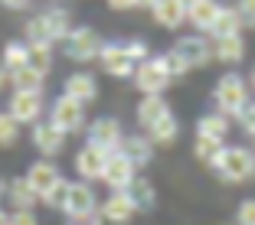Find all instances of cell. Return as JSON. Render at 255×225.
I'll return each mask as SVG.
<instances>
[{
  "instance_id": "obj_13",
  "label": "cell",
  "mask_w": 255,
  "mask_h": 225,
  "mask_svg": "<svg viewBox=\"0 0 255 225\" xmlns=\"http://www.w3.org/2000/svg\"><path fill=\"white\" fill-rule=\"evenodd\" d=\"M108 163V153L105 150L92 147V144H82V147L75 150L72 157V166H75V180H85V183H102V170Z\"/></svg>"
},
{
  "instance_id": "obj_28",
  "label": "cell",
  "mask_w": 255,
  "mask_h": 225,
  "mask_svg": "<svg viewBox=\"0 0 255 225\" xmlns=\"http://www.w3.org/2000/svg\"><path fill=\"white\" fill-rule=\"evenodd\" d=\"M46 78L49 75H43L39 69L23 66L20 72L10 75V91H46Z\"/></svg>"
},
{
  "instance_id": "obj_8",
  "label": "cell",
  "mask_w": 255,
  "mask_h": 225,
  "mask_svg": "<svg viewBox=\"0 0 255 225\" xmlns=\"http://www.w3.org/2000/svg\"><path fill=\"white\" fill-rule=\"evenodd\" d=\"M125 124L112 114H102V118H92L89 128H85V144L105 150V153H118L121 144H125Z\"/></svg>"
},
{
  "instance_id": "obj_35",
  "label": "cell",
  "mask_w": 255,
  "mask_h": 225,
  "mask_svg": "<svg viewBox=\"0 0 255 225\" xmlns=\"http://www.w3.org/2000/svg\"><path fill=\"white\" fill-rule=\"evenodd\" d=\"M125 43H128V53L134 56V62H144V59H150V56H154V49H150V43L144 36H128Z\"/></svg>"
},
{
  "instance_id": "obj_45",
  "label": "cell",
  "mask_w": 255,
  "mask_h": 225,
  "mask_svg": "<svg viewBox=\"0 0 255 225\" xmlns=\"http://www.w3.org/2000/svg\"><path fill=\"white\" fill-rule=\"evenodd\" d=\"M154 3H157V0H137V10H147V13H150V10H154Z\"/></svg>"
},
{
  "instance_id": "obj_2",
  "label": "cell",
  "mask_w": 255,
  "mask_h": 225,
  "mask_svg": "<svg viewBox=\"0 0 255 225\" xmlns=\"http://www.w3.org/2000/svg\"><path fill=\"white\" fill-rule=\"evenodd\" d=\"M210 173L223 186H246L255 180V150L249 144H226Z\"/></svg>"
},
{
  "instance_id": "obj_18",
  "label": "cell",
  "mask_w": 255,
  "mask_h": 225,
  "mask_svg": "<svg viewBox=\"0 0 255 225\" xmlns=\"http://www.w3.org/2000/svg\"><path fill=\"white\" fill-rule=\"evenodd\" d=\"M121 153L131 160V166H134L137 173H144L150 163H154V153H157V147H154V141H150L144 131H131V134H125Z\"/></svg>"
},
{
  "instance_id": "obj_10",
  "label": "cell",
  "mask_w": 255,
  "mask_h": 225,
  "mask_svg": "<svg viewBox=\"0 0 255 225\" xmlns=\"http://www.w3.org/2000/svg\"><path fill=\"white\" fill-rule=\"evenodd\" d=\"M170 49L180 56L183 62H187L190 72L213 66V39L203 36V33H187V36H177L170 43Z\"/></svg>"
},
{
  "instance_id": "obj_17",
  "label": "cell",
  "mask_w": 255,
  "mask_h": 225,
  "mask_svg": "<svg viewBox=\"0 0 255 225\" xmlns=\"http://www.w3.org/2000/svg\"><path fill=\"white\" fill-rule=\"evenodd\" d=\"M134 176H137V170L131 166V160H128L121 150L118 153H108V163H105V170H102V183L108 186V193H125Z\"/></svg>"
},
{
  "instance_id": "obj_37",
  "label": "cell",
  "mask_w": 255,
  "mask_h": 225,
  "mask_svg": "<svg viewBox=\"0 0 255 225\" xmlns=\"http://www.w3.org/2000/svg\"><path fill=\"white\" fill-rule=\"evenodd\" d=\"M236 124H239V131H242L246 137H252V134H255V98H252V101H249V105L239 111Z\"/></svg>"
},
{
  "instance_id": "obj_25",
  "label": "cell",
  "mask_w": 255,
  "mask_h": 225,
  "mask_svg": "<svg viewBox=\"0 0 255 225\" xmlns=\"http://www.w3.org/2000/svg\"><path fill=\"white\" fill-rule=\"evenodd\" d=\"M223 7V0H196L187 7V26H193V33H210V26L216 23V13Z\"/></svg>"
},
{
  "instance_id": "obj_26",
  "label": "cell",
  "mask_w": 255,
  "mask_h": 225,
  "mask_svg": "<svg viewBox=\"0 0 255 225\" xmlns=\"http://www.w3.org/2000/svg\"><path fill=\"white\" fill-rule=\"evenodd\" d=\"M180 131H183V124H180V118L177 114H167L164 121H157L150 131H144V134L154 141V147L157 150H167V147H173V144L180 141Z\"/></svg>"
},
{
  "instance_id": "obj_20",
  "label": "cell",
  "mask_w": 255,
  "mask_h": 225,
  "mask_svg": "<svg viewBox=\"0 0 255 225\" xmlns=\"http://www.w3.org/2000/svg\"><path fill=\"white\" fill-rule=\"evenodd\" d=\"M3 203L10 212H36L39 209V196L30 189V183L23 176H10L7 189H3Z\"/></svg>"
},
{
  "instance_id": "obj_47",
  "label": "cell",
  "mask_w": 255,
  "mask_h": 225,
  "mask_svg": "<svg viewBox=\"0 0 255 225\" xmlns=\"http://www.w3.org/2000/svg\"><path fill=\"white\" fill-rule=\"evenodd\" d=\"M3 189H7V180H0V203H3Z\"/></svg>"
},
{
  "instance_id": "obj_11",
  "label": "cell",
  "mask_w": 255,
  "mask_h": 225,
  "mask_svg": "<svg viewBox=\"0 0 255 225\" xmlns=\"http://www.w3.org/2000/svg\"><path fill=\"white\" fill-rule=\"evenodd\" d=\"M30 144H33V150H36L43 160H59L62 153H66V147H69V137L62 134V131H56L49 121H36L30 128Z\"/></svg>"
},
{
  "instance_id": "obj_12",
  "label": "cell",
  "mask_w": 255,
  "mask_h": 225,
  "mask_svg": "<svg viewBox=\"0 0 255 225\" xmlns=\"http://www.w3.org/2000/svg\"><path fill=\"white\" fill-rule=\"evenodd\" d=\"M62 95L75 98L82 108L95 105L98 95H102V88H98V78L95 72H89V69H72V72L62 78Z\"/></svg>"
},
{
  "instance_id": "obj_16",
  "label": "cell",
  "mask_w": 255,
  "mask_h": 225,
  "mask_svg": "<svg viewBox=\"0 0 255 225\" xmlns=\"http://www.w3.org/2000/svg\"><path fill=\"white\" fill-rule=\"evenodd\" d=\"M23 180L30 183V189L39 196V199H43V196H46L49 189L56 186V183L62 180V170L56 166V160H43V157H36L30 166H26V173H23Z\"/></svg>"
},
{
  "instance_id": "obj_21",
  "label": "cell",
  "mask_w": 255,
  "mask_h": 225,
  "mask_svg": "<svg viewBox=\"0 0 255 225\" xmlns=\"http://www.w3.org/2000/svg\"><path fill=\"white\" fill-rule=\"evenodd\" d=\"M193 131H196V137H206V141H219V144H226V137L233 134V118H226L223 111L210 108V111H203L200 118H196Z\"/></svg>"
},
{
  "instance_id": "obj_7",
  "label": "cell",
  "mask_w": 255,
  "mask_h": 225,
  "mask_svg": "<svg viewBox=\"0 0 255 225\" xmlns=\"http://www.w3.org/2000/svg\"><path fill=\"white\" fill-rule=\"evenodd\" d=\"M131 85H134L137 95H167V88H170V75H167L164 62H160V53H154L150 59L137 62L134 75H131Z\"/></svg>"
},
{
  "instance_id": "obj_39",
  "label": "cell",
  "mask_w": 255,
  "mask_h": 225,
  "mask_svg": "<svg viewBox=\"0 0 255 225\" xmlns=\"http://www.w3.org/2000/svg\"><path fill=\"white\" fill-rule=\"evenodd\" d=\"M66 225H105L98 212H89V216H69Z\"/></svg>"
},
{
  "instance_id": "obj_48",
  "label": "cell",
  "mask_w": 255,
  "mask_h": 225,
  "mask_svg": "<svg viewBox=\"0 0 255 225\" xmlns=\"http://www.w3.org/2000/svg\"><path fill=\"white\" fill-rule=\"evenodd\" d=\"M249 147H252V150H255V134H252V137H249Z\"/></svg>"
},
{
  "instance_id": "obj_38",
  "label": "cell",
  "mask_w": 255,
  "mask_h": 225,
  "mask_svg": "<svg viewBox=\"0 0 255 225\" xmlns=\"http://www.w3.org/2000/svg\"><path fill=\"white\" fill-rule=\"evenodd\" d=\"M236 225H255V196L236 206Z\"/></svg>"
},
{
  "instance_id": "obj_32",
  "label": "cell",
  "mask_w": 255,
  "mask_h": 225,
  "mask_svg": "<svg viewBox=\"0 0 255 225\" xmlns=\"http://www.w3.org/2000/svg\"><path fill=\"white\" fill-rule=\"evenodd\" d=\"M69 183H72V180H69V176H62V180L56 183V186L49 189L43 199H39V206H46L49 212H59V216H62V212H66V199H69Z\"/></svg>"
},
{
  "instance_id": "obj_1",
  "label": "cell",
  "mask_w": 255,
  "mask_h": 225,
  "mask_svg": "<svg viewBox=\"0 0 255 225\" xmlns=\"http://www.w3.org/2000/svg\"><path fill=\"white\" fill-rule=\"evenodd\" d=\"M72 26H75V20H72L66 3H46L43 10L26 16V23H23V43H53V46H59L62 39L69 36Z\"/></svg>"
},
{
  "instance_id": "obj_6",
  "label": "cell",
  "mask_w": 255,
  "mask_h": 225,
  "mask_svg": "<svg viewBox=\"0 0 255 225\" xmlns=\"http://www.w3.org/2000/svg\"><path fill=\"white\" fill-rule=\"evenodd\" d=\"M3 111H7L20 128H33L36 121L46 118V91H10Z\"/></svg>"
},
{
  "instance_id": "obj_14",
  "label": "cell",
  "mask_w": 255,
  "mask_h": 225,
  "mask_svg": "<svg viewBox=\"0 0 255 225\" xmlns=\"http://www.w3.org/2000/svg\"><path fill=\"white\" fill-rule=\"evenodd\" d=\"M98 186L85 180H72L69 183V199H66V212L62 216H89V212H98Z\"/></svg>"
},
{
  "instance_id": "obj_9",
  "label": "cell",
  "mask_w": 255,
  "mask_h": 225,
  "mask_svg": "<svg viewBox=\"0 0 255 225\" xmlns=\"http://www.w3.org/2000/svg\"><path fill=\"white\" fill-rule=\"evenodd\" d=\"M98 69H102L108 78L125 82V78H131V75H134L137 62H134V56L128 53V43H125V39H105L102 56H98Z\"/></svg>"
},
{
  "instance_id": "obj_4",
  "label": "cell",
  "mask_w": 255,
  "mask_h": 225,
  "mask_svg": "<svg viewBox=\"0 0 255 225\" xmlns=\"http://www.w3.org/2000/svg\"><path fill=\"white\" fill-rule=\"evenodd\" d=\"M102 46H105V39L92 23H75L69 30V36L59 43V49L69 62H98Z\"/></svg>"
},
{
  "instance_id": "obj_36",
  "label": "cell",
  "mask_w": 255,
  "mask_h": 225,
  "mask_svg": "<svg viewBox=\"0 0 255 225\" xmlns=\"http://www.w3.org/2000/svg\"><path fill=\"white\" fill-rule=\"evenodd\" d=\"M233 7L242 20V30H255V0H236Z\"/></svg>"
},
{
  "instance_id": "obj_49",
  "label": "cell",
  "mask_w": 255,
  "mask_h": 225,
  "mask_svg": "<svg viewBox=\"0 0 255 225\" xmlns=\"http://www.w3.org/2000/svg\"><path fill=\"white\" fill-rule=\"evenodd\" d=\"M180 3H183V7H190V3H196V0H180Z\"/></svg>"
},
{
  "instance_id": "obj_23",
  "label": "cell",
  "mask_w": 255,
  "mask_h": 225,
  "mask_svg": "<svg viewBox=\"0 0 255 225\" xmlns=\"http://www.w3.org/2000/svg\"><path fill=\"white\" fill-rule=\"evenodd\" d=\"M150 20L157 23L160 30L177 33V30L187 26V7H183L180 0H157L154 10H150Z\"/></svg>"
},
{
  "instance_id": "obj_40",
  "label": "cell",
  "mask_w": 255,
  "mask_h": 225,
  "mask_svg": "<svg viewBox=\"0 0 255 225\" xmlns=\"http://www.w3.org/2000/svg\"><path fill=\"white\" fill-rule=\"evenodd\" d=\"M10 225H39L36 212H10Z\"/></svg>"
},
{
  "instance_id": "obj_22",
  "label": "cell",
  "mask_w": 255,
  "mask_h": 225,
  "mask_svg": "<svg viewBox=\"0 0 255 225\" xmlns=\"http://www.w3.org/2000/svg\"><path fill=\"white\" fill-rule=\"evenodd\" d=\"M249 53V43L246 36H223V39H213V66H226V69H236Z\"/></svg>"
},
{
  "instance_id": "obj_5",
  "label": "cell",
  "mask_w": 255,
  "mask_h": 225,
  "mask_svg": "<svg viewBox=\"0 0 255 225\" xmlns=\"http://www.w3.org/2000/svg\"><path fill=\"white\" fill-rule=\"evenodd\" d=\"M46 121L53 124L56 131H62L66 137H75V134H85V128H89V111H85L75 98L69 95H56L53 101H49V108H46Z\"/></svg>"
},
{
  "instance_id": "obj_30",
  "label": "cell",
  "mask_w": 255,
  "mask_h": 225,
  "mask_svg": "<svg viewBox=\"0 0 255 225\" xmlns=\"http://www.w3.org/2000/svg\"><path fill=\"white\" fill-rule=\"evenodd\" d=\"M26 53H30V66L39 69L43 75L53 72V59H56V46L53 43H26Z\"/></svg>"
},
{
  "instance_id": "obj_43",
  "label": "cell",
  "mask_w": 255,
  "mask_h": 225,
  "mask_svg": "<svg viewBox=\"0 0 255 225\" xmlns=\"http://www.w3.org/2000/svg\"><path fill=\"white\" fill-rule=\"evenodd\" d=\"M3 91L10 95V72L3 69V62H0V95H3Z\"/></svg>"
},
{
  "instance_id": "obj_44",
  "label": "cell",
  "mask_w": 255,
  "mask_h": 225,
  "mask_svg": "<svg viewBox=\"0 0 255 225\" xmlns=\"http://www.w3.org/2000/svg\"><path fill=\"white\" fill-rule=\"evenodd\" d=\"M246 82H249V88H252V95H255V62L249 66V75H246Z\"/></svg>"
},
{
  "instance_id": "obj_3",
  "label": "cell",
  "mask_w": 255,
  "mask_h": 225,
  "mask_svg": "<svg viewBox=\"0 0 255 225\" xmlns=\"http://www.w3.org/2000/svg\"><path fill=\"white\" fill-rule=\"evenodd\" d=\"M249 101H252V88H249L246 75L236 72V69H226L216 78V85H213V108L236 121Z\"/></svg>"
},
{
  "instance_id": "obj_34",
  "label": "cell",
  "mask_w": 255,
  "mask_h": 225,
  "mask_svg": "<svg viewBox=\"0 0 255 225\" xmlns=\"http://www.w3.org/2000/svg\"><path fill=\"white\" fill-rule=\"evenodd\" d=\"M160 62H164L167 75H170V82H180V78H187V75H190L187 62H183L180 56L173 53V49H164V53H160Z\"/></svg>"
},
{
  "instance_id": "obj_31",
  "label": "cell",
  "mask_w": 255,
  "mask_h": 225,
  "mask_svg": "<svg viewBox=\"0 0 255 225\" xmlns=\"http://www.w3.org/2000/svg\"><path fill=\"white\" fill-rule=\"evenodd\" d=\"M223 147L226 144H219V141H206V137H193V160L200 166H206L210 170L213 163H216V157L223 153Z\"/></svg>"
},
{
  "instance_id": "obj_19",
  "label": "cell",
  "mask_w": 255,
  "mask_h": 225,
  "mask_svg": "<svg viewBox=\"0 0 255 225\" xmlns=\"http://www.w3.org/2000/svg\"><path fill=\"white\" fill-rule=\"evenodd\" d=\"M167 114H173V105L167 101V95H141V101L134 105L137 131H150L157 121H164Z\"/></svg>"
},
{
  "instance_id": "obj_41",
  "label": "cell",
  "mask_w": 255,
  "mask_h": 225,
  "mask_svg": "<svg viewBox=\"0 0 255 225\" xmlns=\"http://www.w3.org/2000/svg\"><path fill=\"white\" fill-rule=\"evenodd\" d=\"M36 0H0V7L10 10V13H23V10H30Z\"/></svg>"
},
{
  "instance_id": "obj_15",
  "label": "cell",
  "mask_w": 255,
  "mask_h": 225,
  "mask_svg": "<svg viewBox=\"0 0 255 225\" xmlns=\"http://www.w3.org/2000/svg\"><path fill=\"white\" fill-rule=\"evenodd\" d=\"M98 216L105 225H131L137 219L134 203L128 199V193H108L102 203H98Z\"/></svg>"
},
{
  "instance_id": "obj_24",
  "label": "cell",
  "mask_w": 255,
  "mask_h": 225,
  "mask_svg": "<svg viewBox=\"0 0 255 225\" xmlns=\"http://www.w3.org/2000/svg\"><path fill=\"white\" fill-rule=\"evenodd\" d=\"M125 193H128V199L134 203L137 216H141V212H154V209H157V186H154V180L144 176V173H137Z\"/></svg>"
},
{
  "instance_id": "obj_33",
  "label": "cell",
  "mask_w": 255,
  "mask_h": 225,
  "mask_svg": "<svg viewBox=\"0 0 255 225\" xmlns=\"http://www.w3.org/2000/svg\"><path fill=\"white\" fill-rule=\"evenodd\" d=\"M20 134H23L20 124H16V121L10 118L7 111H0V150L16 147V144H20Z\"/></svg>"
},
{
  "instance_id": "obj_42",
  "label": "cell",
  "mask_w": 255,
  "mask_h": 225,
  "mask_svg": "<svg viewBox=\"0 0 255 225\" xmlns=\"http://www.w3.org/2000/svg\"><path fill=\"white\" fill-rule=\"evenodd\" d=\"M105 7L115 13H128V10H137V0H105Z\"/></svg>"
},
{
  "instance_id": "obj_46",
  "label": "cell",
  "mask_w": 255,
  "mask_h": 225,
  "mask_svg": "<svg viewBox=\"0 0 255 225\" xmlns=\"http://www.w3.org/2000/svg\"><path fill=\"white\" fill-rule=\"evenodd\" d=\"M0 225H10V209H3V206H0Z\"/></svg>"
},
{
  "instance_id": "obj_27",
  "label": "cell",
  "mask_w": 255,
  "mask_h": 225,
  "mask_svg": "<svg viewBox=\"0 0 255 225\" xmlns=\"http://www.w3.org/2000/svg\"><path fill=\"white\" fill-rule=\"evenodd\" d=\"M239 33H246V30H242V20H239V13H236V7L223 3L219 13H216V23L210 26L206 36L210 39H223V36H239Z\"/></svg>"
},
{
  "instance_id": "obj_29",
  "label": "cell",
  "mask_w": 255,
  "mask_h": 225,
  "mask_svg": "<svg viewBox=\"0 0 255 225\" xmlns=\"http://www.w3.org/2000/svg\"><path fill=\"white\" fill-rule=\"evenodd\" d=\"M0 62H3V69H7L10 75L20 72L23 66H30L26 43H23V39H7V43H3V49H0Z\"/></svg>"
}]
</instances>
